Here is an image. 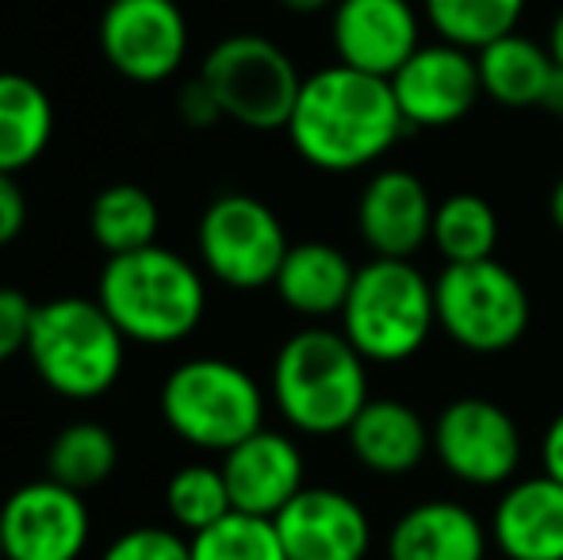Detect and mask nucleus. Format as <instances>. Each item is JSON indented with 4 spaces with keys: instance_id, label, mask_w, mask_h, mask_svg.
I'll list each match as a JSON object with an SVG mask.
<instances>
[{
    "instance_id": "0eeeda50",
    "label": "nucleus",
    "mask_w": 563,
    "mask_h": 560,
    "mask_svg": "<svg viewBox=\"0 0 563 560\" xmlns=\"http://www.w3.org/2000/svg\"><path fill=\"white\" fill-rule=\"evenodd\" d=\"M200 81L216 92L227 120L245 131H288L303 89L288 51L265 35L219 39L203 58Z\"/></svg>"
},
{
    "instance_id": "bb28decb",
    "label": "nucleus",
    "mask_w": 563,
    "mask_h": 560,
    "mask_svg": "<svg viewBox=\"0 0 563 560\" xmlns=\"http://www.w3.org/2000/svg\"><path fill=\"white\" fill-rule=\"evenodd\" d=\"M433 246L441 250L445 265L490 262L498 246V216L483 196L452 193L433 211Z\"/></svg>"
},
{
    "instance_id": "9d476101",
    "label": "nucleus",
    "mask_w": 563,
    "mask_h": 560,
    "mask_svg": "<svg viewBox=\"0 0 563 560\" xmlns=\"http://www.w3.org/2000/svg\"><path fill=\"white\" fill-rule=\"evenodd\" d=\"M97 43L104 62L131 85H162L188 58V20L177 0H108Z\"/></svg>"
},
{
    "instance_id": "7ed1b4c3",
    "label": "nucleus",
    "mask_w": 563,
    "mask_h": 560,
    "mask_svg": "<svg viewBox=\"0 0 563 560\" xmlns=\"http://www.w3.org/2000/svg\"><path fill=\"white\" fill-rule=\"evenodd\" d=\"M273 404L299 433H345L368 404V361L341 330H299L276 350Z\"/></svg>"
},
{
    "instance_id": "6ab92c4d",
    "label": "nucleus",
    "mask_w": 563,
    "mask_h": 560,
    "mask_svg": "<svg viewBox=\"0 0 563 560\" xmlns=\"http://www.w3.org/2000/svg\"><path fill=\"white\" fill-rule=\"evenodd\" d=\"M490 530L456 499L415 503L387 534V560H487Z\"/></svg>"
},
{
    "instance_id": "b1692460",
    "label": "nucleus",
    "mask_w": 563,
    "mask_h": 560,
    "mask_svg": "<svg viewBox=\"0 0 563 560\" xmlns=\"http://www.w3.org/2000/svg\"><path fill=\"white\" fill-rule=\"evenodd\" d=\"M157 231H162L157 200L134 180H115V185L100 188L89 208V234L108 257L154 246Z\"/></svg>"
},
{
    "instance_id": "f704fd0d",
    "label": "nucleus",
    "mask_w": 563,
    "mask_h": 560,
    "mask_svg": "<svg viewBox=\"0 0 563 560\" xmlns=\"http://www.w3.org/2000/svg\"><path fill=\"white\" fill-rule=\"evenodd\" d=\"M549 54H552V62L563 69V8L556 12V20H552V28H549Z\"/></svg>"
},
{
    "instance_id": "1a4fd4ad",
    "label": "nucleus",
    "mask_w": 563,
    "mask_h": 560,
    "mask_svg": "<svg viewBox=\"0 0 563 560\" xmlns=\"http://www.w3.org/2000/svg\"><path fill=\"white\" fill-rule=\"evenodd\" d=\"M200 265L211 281L238 292L276 284L291 242L280 216L250 193H223L203 208L196 227Z\"/></svg>"
},
{
    "instance_id": "4be33fe9",
    "label": "nucleus",
    "mask_w": 563,
    "mask_h": 560,
    "mask_svg": "<svg viewBox=\"0 0 563 560\" xmlns=\"http://www.w3.org/2000/svg\"><path fill=\"white\" fill-rule=\"evenodd\" d=\"M353 277L356 270L345 257V250H338L334 242L311 239L288 250L273 288L288 311L303 315V319H330L345 307Z\"/></svg>"
},
{
    "instance_id": "20e7f679",
    "label": "nucleus",
    "mask_w": 563,
    "mask_h": 560,
    "mask_svg": "<svg viewBox=\"0 0 563 560\" xmlns=\"http://www.w3.org/2000/svg\"><path fill=\"white\" fill-rule=\"evenodd\" d=\"M27 361L54 396L89 404L108 396L123 376L126 338L100 299L54 296L35 307Z\"/></svg>"
},
{
    "instance_id": "cd10ccee",
    "label": "nucleus",
    "mask_w": 563,
    "mask_h": 560,
    "mask_svg": "<svg viewBox=\"0 0 563 560\" xmlns=\"http://www.w3.org/2000/svg\"><path fill=\"white\" fill-rule=\"evenodd\" d=\"M165 510L173 518V530L185 534H203L216 523H223L227 515H234V503H230L227 480L219 464H185L169 476L165 484Z\"/></svg>"
},
{
    "instance_id": "423d86ee",
    "label": "nucleus",
    "mask_w": 563,
    "mask_h": 560,
    "mask_svg": "<svg viewBox=\"0 0 563 560\" xmlns=\"http://www.w3.org/2000/svg\"><path fill=\"white\" fill-rule=\"evenodd\" d=\"M165 426L203 453H230L265 426V392L227 358L180 361L157 392Z\"/></svg>"
},
{
    "instance_id": "6e6552de",
    "label": "nucleus",
    "mask_w": 563,
    "mask_h": 560,
    "mask_svg": "<svg viewBox=\"0 0 563 560\" xmlns=\"http://www.w3.org/2000/svg\"><path fill=\"white\" fill-rule=\"evenodd\" d=\"M438 327L467 353H503L529 330V292L503 262L445 265L433 281Z\"/></svg>"
},
{
    "instance_id": "5701e85b",
    "label": "nucleus",
    "mask_w": 563,
    "mask_h": 560,
    "mask_svg": "<svg viewBox=\"0 0 563 560\" xmlns=\"http://www.w3.org/2000/svg\"><path fill=\"white\" fill-rule=\"evenodd\" d=\"M54 139V100L35 77L0 69V173H23Z\"/></svg>"
},
{
    "instance_id": "f03ea898",
    "label": "nucleus",
    "mask_w": 563,
    "mask_h": 560,
    "mask_svg": "<svg viewBox=\"0 0 563 560\" xmlns=\"http://www.w3.org/2000/svg\"><path fill=\"white\" fill-rule=\"evenodd\" d=\"M97 299L126 342L177 345L203 322L208 284L188 257L165 246L108 257L97 281Z\"/></svg>"
},
{
    "instance_id": "f3484780",
    "label": "nucleus",
    "mask_w": 563,
    "mask_h": 560,
    "mask_svg": "<svg viewBox=\"0 0 563 560\" xmlns=\"http://www.w3.org/2000/svg\"><path fill=\"white\" fill-rule=\"evenodd\" d=\"M223 480L238 515L276 518L299 492H303V453L280 430L261 426L245 441L223 453Z\"/></svg>"
},
{
    "instance_id": "aec40b11",
    "label": "nucleus",
    "mask_w": 563,
    "mask_h": 560,
    "mask_svg": "<svg viewBox=\"0 0 563 560\" xmlns=\"http://www.w3.org/2000/svg\"><path fill=\"white\" fill-rule=\"evenodd\" d=\"M345 438L361 469L376 476H407L433 449V426H426L402 399H368Z\"/></svg>"
},
{
    "instance_id": "c85d7f7f",
    "label": "nucleus",
    "mask_w": 563,
    "mask_h": 560,
    "mask_svg": "<svg viewBox=\"0 0 563 560\" xmlns=\"http://www.w3.org/2000/svg\"><path fill=\"white\" fill-rule=\"evenodd\" d=\"M188 541H192V560H288L273 518L238 515V510Z\"/></svg>"
},
{
    "instance_id": "412c9836",
    "label": "nucleus",
    "mask_w": 563,
    "mask_h": 560,
    "mask_svg": "<svg viewBox=\"0 0 563 560\" xmlns=\"http://www.w3.org/2000/svg\"><path fill=\"white\" fill-rule=\"evenodd\" d=\"M483 97L506 108H537L549 105L560 112L563 105V69L552 62L549 46L526 35H506L475 54Z\"/></svg>"
},
{
    "instance_id": "2eb2a0df",
    "label": "nucleus",
    "mask_w": 563,
    "mask_h": 560,
    "mask_svg": "<svg viewBox=\"0 0 563 560\" xmlns=\"http://www.w3.org/2000/svg\"><path fill=\"white\" fill-rule=\"evenodd\" d=\"M273 526L288 560H364L372 549L368 515L338 487H303Z\"/></svg>"
},
{
    "instance_id": "393cba45",
    "label": "nucleus",
    "mask_w": 563,
    "mask_h": 560,
    "mask_svg": "<svg viewBox=\"0 0 563 560\" xmlns=\"http://www.w3.org/2000/svg\"><path fill=\"white\" fill-rule=\"evenodd\" d=\"M115 469L119 441L104 422H69L46 446V476L77 495L97 492L100 484H108L115 476Z\"/></svg>"
},
{
    "instance_id": "c756f323",
    "label": "nucleus",
    "mask_w": 563,
    "mask_h": 560,
    "mask_svg": "<svg viewBox=\"0 0 563 560\" xmlns=\"http://www.w3.org/2000/svg\"><path fill=\"white\" fill-rule=\"evenodd\" d=\"M100 560H192V541L169 526H134L119 534Z\"/></svg>"
},
{
    "instance_id": "58836bf2",
    "label": "nucleus",
    "mask_w": 563,
    "mask_h": 560,
    "mask_svg": "<svg viewBox=\"0 0 563 560\" xmlns=\"http://www.w3.org/2000/svg\"><path fill=\"white\" fill-rule=\"evenodd\" d=\"M560 123H563V105H560Z\"/></svg>"
},
{
    "instance_id": "c9c22d12",
    "label": "nucleus",
    "mask_w": 563,
    "mask_h": 560,
    "mask_svg": "<svg viewBox=\"0 0 563 560\" xmlns=\"http://www.w3.org/2000/svg\"><path fill=\"white\" fill-rule=\"evenodd\" d=\"M280 8H288V12H299V15H314L322 12V8L338 4V0H276Z\"/></svg>"
},
{
    "instance_id": "72a5a7b5",
    "label": "nucleus",
    "mask_w": 563,
    "mask_h": 560,
    "mask_svg": "<svg viewBox=\"0 0 563 560\" xmlns=\"http://www.w3.org/2000/svg\"><path fill=\"white\" fill-rule=\"evenodd\" d=\"M541 469L549 480L563 484V411L549 422V430L541 438Z\"/></svg>"
},
{
    "instance_id": "a211bd4d",
    "label": "nucleus",
    "mask_w": 563,
    "mask_h": 560,
    "mask_svg": "<svg viewBox=\"0 0 563 560\" xmlns=\"http://www.w3.org/2000/svg\"><path fill=\"white\" fill-rule=\"evenodd\" d=\"M490 541L506 560H563V484L544 472L514 480L495 503Z\"/></svg>"
},
{
    "instance_id": "e433bc0d",
    "label": "nucleus",
    "mask_w": 563,
    "mask_h": 560,
    "mask_svg": "<svg viewBox=\"0 0 563 560\" xmlns=\"http://www.w3.org/2000/svg\"><path fill=\"white\" fill-rule=\"evenodd\" d=\"M549 216H552V227L563 234V177L552 185V196H549Z\"/></svg>"
},
{
    "instance_id": "f8f14e48",
    "label": "nucleus",
    "mask_w": 563,
    "mask_h": 560,
    "mask_svg": "<svg viewBox=\"0 0 563 560\" xmlns=\"http://www.w3.org/2000/svg\"><path fill=\"white\" fill-rule=\"evenodd\" d=\"M0 534L4 560H81L92 534L89 503L51 476L31 480L0 503Z\"/></svg>"
},
{
    "instance_id": "473e14b6",
    "label": "nucleus",
    "mask_w": 563,
    "mask_h": 560,
    "mask_svg": "<svg viewBox=\"0 0 563 560\" xmlns=\"http://www.w3.org/2000/svg\"><path fill=\"white\" fill-rule=\"evenodd\" d=\"M27 227V193L12 173H0V250L12 246Z\"/></svg>"
},
{
    "instance_id": "dca6fc26",
    "label": "nucleus",
    "mask_w": 563,
    "mask_h": 560,
    "mask_svg": "<svg viewBox=\"0 0 563 560\" xmlns=\"http://www.w3.org/2000/svg\"><path fill=\"white\" fill-rule=\"evenodd\" d=\"M433 200L410 169H379L356 200V231L376 257L410 262L433 239Z\"/></svg>"
},
{
    "instance_id": "ddd939ff",
    "label": "nucleus",
    "mask_w": 563,
    "mask_h": 560,
    "mask_svg": "<svg viewBox=\"0 0 563 560\" xmlns=\"http://www.w3.org/2000/svg\"><path fill=\"white\" fill-rule=\"evenodd\" d=\"M330 39L341 66L391 81L422 46V15L410 0H338Z\"/></svg>"
},
{
    "instance_id": "39448f33",
    "label": "nucleus",
    "mask_w": 563,
    "mask_h": 560,
    "mask_svg": "<svg viewBox=\"0 0 563 560\" xmlns=\"http://www.w3.org/2000/svg\"><path fill=\"white\" fill-rule=\"evenodd\" d=\"M438 327L433 281L399 257L361 265L341 307V334L368 365H399L426 345Z\"/></svg>"
},
{
    "instance_id": "9b49d317",
    "label": "nucleus",
    "mask_w": 563,
    "mask_h": 560,
    "mask_svg": "<svg viewBox=\"0 0 563 560\" xmlns=\"http://www.w3.org/2000/svg\"><path fill=\"white\" fill-rule=\"evenodd\" d=\"M433 453L467 487H503L521 469V430L483 396H460L433 422Z\"/></svg>"
},
{
    "instance_id": "a878e982",
    "label": "nucleus",
    "mask_w": 563,
    "mask_h": 560,
    "mask_svg": "<svg viewBox=\"0 0 563 560\" xmlns=\"http://www.w3.org/2000/svg\"><path fill=\"white\" fill-rule=\"evenodd\" d=\"M529 0H422L430 28H438L441 43L479 54L483 46L514 35Z\"/></svg>"
},
{
    "instance_id": "2f4dec72",
    "label": "nucleus",
    "mask_w": 563,
    "mask_h": 560,
    "mask_svg": "<svg viewBox=\"0 0 563 560\" xmlns=\"http://www.w3.org/2000/svg\"><path fill=\"white\" fill-rule=\"evenodd\" d=\"M177 116L192 131L216 128L219 120H227L223 108H219V100H216V92H211L208 85L200 81V77H196V81H188V85H180V92H177Z\"/></svg>"
},
{
    "instance_id": "7c9ffc66",
    "label": "nucleus",
    "mask_w": 563,
    "mask_h": 560,
    "mask_svg": "<svg viewBox=\"0 0 563 560\" xmlns=\"http://www.w3.org/2000/svg\"><path fill=\"white\" fill-rule=\"evenodd\" d=\"M35 307L27 299V292L0 284V365H8L12 358L27 353L31 322H35Z\"/></svg>"
},
{
    "instance_id": "4c0bfd02",
    "label": "nucleus",
    "mask_w": 563,
    "mask_h": 560,
    "mask_svg": "<svg viewBox=\"0 0 563 560\" xmlns=\"http://www.w3.org/2000/svg\"><path fill=\"white\" fill-rule=\"evenodd\" d=\"M0 560H4V534H0Z\"/></svg>"
},
{
    "instance_id": "4468645a",
    "label": "nucleus",
    "mask_w": 563,
    "mask_h": 560,
    "mask_svg": "<svg viewBox=\"0 0 563 560\" xmlns=\"http://www.w3.org/2000/svg\"><path fill=\"white\" fill-rule=\"evenodd\" d=\"M391 92L399 100V112L407 120V128L418 131L452 128L483 97L475 54L460 51L452 43L418 46L415 58L391 77Z\"/></svg>"
},
{
    "instance_id": "f257e3e1",
    "label": "nucleus",
    "mask_w": 563,
    "mask_h": 560,
    "mask_svg": "<svg viewBox=\"0 0 563 560\" xmlns=\"http://www.w3.org/2000/svg\"><path fill=\"white\" fill-rule=\"evenodd\" d=\"M407 120L387 77L327 66L303 77L288 139L307 165L322 173H356L376 165L399 142Z\"/></svg>"
}]
</instances>
